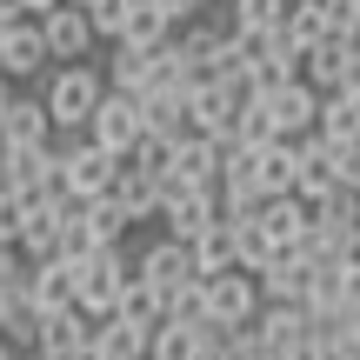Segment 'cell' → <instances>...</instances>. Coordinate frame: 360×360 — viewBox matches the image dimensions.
I'll return each instance as SVG.
<instances>
[{
	"instance_id": "44dd1931",
	"label": "cell",
	"mask_w": 360,
	"mask_h": 360,
	"mask_svg": "<svg viewBox=\"0 0 360 360\" xmlns=\"http://www.w3.org/2000/svg\"><path fill=\"white\" fill-rule=\"evenodd\" d=\"M120 200V214L127 220H154L160 214V180L147 174V167H134V160H120V174H114V187H107Z\"/></svg>"
},
{
	"instance_id": "c3c4849f",
	"label": "cell",
	"mask_w": 360,
	"mask_h": 360,
	"mask_svg": "<svg viewBox=\"0 0 360 360\" xmlns=\"http://www.w3.org/2000/svg\"><path fill=\"white\" fill-rule=\"evenodd\" d=\"M74 7H80V0H74Z\"/></svg>"
},
{
	"instance_id": "b9f144b4",
	"label": "cell",
	"mask_w": 360,
	"mask_h": 360,
	"mask_svg": "<svg viewBox=\"0 0 360 360\" xmlns=\"http://www.w3.org/2000/svg\"><path fill=\"white\" fill-rule=\"evenodd\" d=\"M13 20H27V0H0V27H13Z\"/></svg>"
},
{
	"instance_id": "d590c367",
	"label": "cell",
	"mask_w": 360,
	"mask_h": 360,
	"mask_svg": "<svg viewBox=\"0 0 360 360\" xmlns=\"http://www.w3.org/2000/svg\"><path fill=\"white\" fill-rule=\"evenodd\" d=\"M20 227H27V193L0 187V240H20Z\"/></svg>"
},
{
	"instance_id": "8992f818",
	"label": "cell",
	"mask_w": 360,
	"mask_h": 360,
	"mask_svg": "<svg viewBox=\"0 0 360 360\" xmlns=\"http://www.w3.org/2000/svg\"><path fill=\"white\" fill-rule=\"evenodd\" d=\"M34 20H40V40H47V60H87V47H94L87 7H74V0H53V7H40Z\"/></svg>"
},
{
	"instance_id": "ac0fdd59",
	"label": "cell",
	"mask_w": 360,
	"mask_h": 360,
	"mask_svg": "<svg viewBox=\"0 0 360 360\" xmlns=\"http://www.w3.org/2000/svg\"><path fill=\"white\" fill-rule=\"evenodd\" d=\"M87 327H94V314H80L74 300H67V307H40L34 347H47V354H80V347H87Z\"/></svg>"
},
{
	"instance_id": "4316f807",
	"label": "cell",
	"mask_w": 360,
	"mask_h": 360,
	"mask_svg": "<svg viewBox=\"0 0 360 360\" xmlns=\"http://www.w3.org/2000/svg\"><path fill=\"white\" fill-rule=\"evenodd\" d=\"M314 134H327V141H354V134H360V94L327 87L321 94V114H314Z\"/></svg>"
},
{
	"instance_id": "d6986e66",
	"label": "cell",
	"mask_w": 360,
	"mask_h": 360,
	"mask_svg": "<svg viewBox=\"0 0 360 360\" xmlns=\"http://www.w3.org/2000/svg\"><path fill=\"white\" fill-rule=\"evenodd\" d=\"M307 267H314V260H300L294 247H274V260L254 274L260 300H300V294H307Z\"/></svg>"
},
{
	"instance_id": "603a6c76",
	"label": "cell",
	"mask_w": 360,
	"mask_h": 360,
	"mask_svg": "<svg viewBox=\"0 0 360 360\" xmlns=\"http://www.w3.org/2000/svg\"><path fill=\"white\" fill-rule=\"evenodd\" d=\"M254 220L267 227V240H274V247H294V240H300V227H307V200H300V193H267V200L254 207Z\"/></svg>"
},
{
	"instance_id": "5b68a950",
	"label": "cell",
	"mask_w": 360,
	"mask_h": 360,
	"mask_svg": "<svg viewBox=\"0 0 360 360\" xmlns=\"http://www.w3.org/2000/svg\"><path fill=\"white\" fill-rule=\"evenodd\" d=\"M7 180L27 193V207L67 193V187H60V154H53V134H47V141H27V147H7Z\"/></svg>"
},
{
	"instance_id": "9a60e30c",
	"label": "cell",
	"mask_w": 360,
	"mask_h": 360,
	"mask_svg": "<svg viewBox=\"0 0 360 360\" xmlns=\"http://www.w3.org/2000/svg\"><path fill=\"white\" fill-rule=\"evenodd\" d=\"M254 327H260V340H267L274 354L307 347V307H300V300H260Z\"/></svg>"
},
{
	"instance_id": "2e32d148",
	"label": "cell",
	"mask_w": 360,
	"mask_h": 360,
	"mask_svg": "<svg viewBox=\"0 0 360 360\" xmlns=\"http://www.w3.org/2000/svg\"><path fill=\"white\" fill-rule=\"evenodd\" d=\"M53 114L40 94H7V114H0V147H27V141H47Z\"/></svg>"
},
{
	"instance_id": "cb8c5ba5",
	"label": "cell",
	"mask_w": 360,
	"mask_h": 360,
	"mask_svg": "<svg viewBox=\"0 0 360 360\" xmlns=\"http://www.w3.org/2000/svg\"><path fill=\"white\" fill-rule=\"evenodd\" d=\"M187 254H193V274H200V281H207V274H227V267H240V260H233V227H227V220L200 227V233L187 240Z\"/></svg>"
},
{
	"instance_id": "5bb4252c",
	"label": "cell",
	"mask_w": 360,
	"mask_h": 360,
	"mask_svg": "<svg viewBox=\"0 0 360 360\" xmlns=\"http://www.w3.org/2000/svg\"><path fill=\"white\" fill-rule=\"evenodd\" d=\"M160 180H187V187H214L220 180V141H207V134H180L174 141V160H167V174Z\"/></svg>"
},
{
	"instance_id": "7a4b0ae2",
	"label": "cell",
	"mask_w": 360,
	"mask_h": 360,
	"mask_svg": "<svg viewBox=\"0 0 360 360\" xmlns=\"http://www.w3.org/2000/svg\"><path fill=\"white\" fill-rule=\"evenodd\" d=\"M53 154H60V187L74 193V200L107 193L114 174H120V160H127V154H114V147H101V141H53Z\"/></svg>"
},
{
	"instance_id": "bcb514c9",
	"label": "cell",
	"mask_w": 360,
	"mask_h": 360,
	"mask_svg": "<svg viewBox=\"0 0 360 360\" xmlns=\"http://www.w3.org/2000/svg\"><path fill=\"white\" fill-rule=\"evenodd\" d=\"M334 7H354V0H334Z\"/></svg>"
},
{
	"instance_id": "f546056e",
	"label": "cell",
	"mask_w": 360,
	"mask_h": 360,
	"mask_svg": "<svg viewBox=\"0 0 360 360\" xmlns=\"http://www.w3.org/2000/svg\"><path fill=\"white\" fill-rule=\"evenodd\" d=\"M281 27L294 34V47H314V40L334 34V7H327V0H300V7L281 13Z\"/></svg>"
},
{
	"instance_id": "83f0119b",
	"label": "cell",
	"mask_w": 360,
	"mask_h": 360,
	"mask_svg": "<svg viewBox=\"0 0 360 360\" xmlns=\"http://www.w3.org/2000/svg\"><path fill=\"white\" fill-rule=\"evenodd\" d=\"M147 74H154V47H134V40H114V60H107V87L141 94Z\"/></svg>"
},
{
	"instance_id": "f6af8a7d",
	"label": "cell",
	"mask_w": 360,
	"mask_h": 360,
	"mask_svg": "<svg viewBox=\"0 0 360 360\" xmlns=\"http://www.w3.org/2000/svg\"><path fill=\"white\" fill-rule=\"evenodd\" d=\"M0 360H13V347H7V340H0Z\"/></svg>"
},
{
	"instance_id": "8d00e7d4",
	"label": "cell",
	"mask_w": 360,
	"mask_h": 360,
	"mask_svg": "<svg viewBox=\"0 0 360 360\" xmlns=\"http://www.w3.org/2000/svg\"><path fill=\"white\" fill-rule=\"evenodd\" d=\"M334 260H340V267H347L354 281H360V220H354L347 233H340V247H334Z\"/></svg>"
},
{
	"instance_id": "e575fe53",
	"label": "cell",
	"mask_w": 360,
	"mask_h": 360,
	"mask_svg": "<svg viewBox=\"0 0 360 360\" xmlns=\"http://www.w3.org/2000/svg\"><path fill=\"white\" fill-rule=\"evenodd\" d=\"M227 7H233L227 27H274L287 13V0H227Z\"/></svg>"
},
{
	"instance_id": "8fae6325",
	"label": "cell",
	"mask_w": 360,
	"mask_h": 360,
	"mask_svg": "<svg viewBox=\"0 0 360 360\" xmlns=\"http://www.w3.org/2000/svg\"><path fill=\"white\" fill-rule=\"evenodd\" d=\"M147 334L154 327H134V321H120V314H101V321L87 327V360H147Z\"/></svg>"
},
{
	"instance_id": "7402d4cb",
	"label": "cell",
	"mask_w": 360,
	"mask_h": 360,
	"mask_svg": "<svg viewBox=\"0 0 360 360\" xmlns=\"http://www.w3.org/2000/svg\"><path fill=\"white\" fill-rule=\"evenodd\" d=\"M20 260H47V254H60V193L53 200H34L27 207V227H20Z\"/></svg>"
},
{
	"instance_id": "f35d334b",
	"label": "cell",
	"mask_w": 360,
	"mask_h": 360,
	"mask_svg": "<svg viewBox=\"0 0 360 360\" xmlns=\"http://www.w3.org/2000/svg\"><path fill=\"white\" fill-rule=\"evenodd\" d=\"M340 327H347V340L360 347V281H354V294H347V307H340Z\"/></svg>"
},
{
	"instance_id": "ffe728a7",
	"label": "cell",
	"mask_w": 360,
	"mask_h": 360,
	"mask_svg": "<svg viewBox=\"0 0 360 360\" xmlns=\"http://www.w3.org/2000/svg\"><path fill=\"white\" fill-rule=\"evenodd\" d=\"M347 294H354V274L340 267V260H314L300 307H307V314H340V307H347Z\"/></svg>"
},
{
	"instance_id": "7dc6e473",
	"label": "cell",
	"mask_w": 360,
	"mask_h": 360,
	"mask_svg": "<svg viewBox=\"0 0 360 360\" xmlns=\"http://www.w3.org/2000/svg\"><path fill=\"white\" fill-rule=\"evenodd\" d=\"M354 154H360V134H354Z\"/></svg>"
},
{
	"instance_id": "3957f363",
	"label": "cell",
	"mask_w": 360,
	"mask_h": 360,
	"mask_svg": "<svg viewBox=\"0 0 360 360\" xmlns=\"http://www.w3.org/2000/svg\"><path fill=\"white\" fill-rule=\"evenodd\" d=\"M127 274H134V260L120 254V247H87L80 254V287H74V307L80 314H114V294L127 287Z\"/></svg>"
},
{
	"instance_id": "f1b7e54d",
	"label": "cell",
	"mask_w": 360,
	"mask_h": 360,
	"mask_svg": "<svg viewBox=\"0 0 360 360\" xmlns=\"http://www.w3.org/2000/svg\"><path fill=\"white\" fill-rule=\"evenodd\" d=\"M147 360H200V327L193 321H154Z\"/></svg>"
},
{
	"instance_id": "74e56055",
	"label": "cell",
	"mask_w": 360,
	"mask_h": 360,
	"mask_svg": "<svg viewBox=\"0 0 360 360\" xmlns=\"http://www.w3.org/2000/svg\"><path fill=\"white\" fill-rule=\"evenodd\" d=\"M20 274H27L20 247H13V240H0V287H13V281H20Z\"/></svg>"
},
{
	"instance_id": "60d3db41",
	"label": "cell",
	"mask_w": 360,
	"mask_h": 360,
	"mask_svg": "<svg viewBox=\"0 0 360 360\" xmlns=\"http://www.w3.org/2000/svg\"><path fill=\"white\" fill-rule=\"evenodd\" d=\"M27 294V274H20V281H13V287H0V327H7V307H13V300H20Z\"/></svg>"
},
{
	"instance_id": "d6a6232c",
	"label": "cell",
	"mask_w": 360,
	"mask_h": 360,
	"mask_svg": "<svg viewBox=\"0 0 360 360\" xmlns=\"http://www.w3.org/2000/svg\"><path fill=\"white\" fill-rule=\"evenodd\" d=\"M227 227H233V260H240L247 274H260V267H267V260H274V240H267V227H260L254 214L227 220Z\"/></svg>"
},
{
	"instance_id": "d4e9b609",
	"label": "cell",
	"mask_w": 360,
	"mask_h": 360,
	"mask_svg": "<svg viewBox=\"0 0 360 360\" xmlns=\"http://www.w3.org/2000/svg\"><path fill=\"white\" fill-rule=\"evenodd\" d=\"M340 67H347V47H340L334 34H327V40H314V47H300V80H307L314 94L340 87Z\"/></svg>"
},
{
	"instance_id": "e0dca14e",
	"label": "cell",
	"mask_w": 360,
	"mask_h": 360,
	"mask_svg": "<svg viewBox=\"0 0 360 360\" xmlns=\"http://www.w3.org/2000/svg\"><path fill=\"white\" fill-rule=\"evenodd\" d=\"M134 274H141L154 294H167V287H180L193 274V254H187V240H174V233H167V240H154L141 260H134Z\"/></svg>"
},
{
	"instance_id": "7c38bea8",
	"label": "cell",
	"mask_w": 360,
	"mask_h": 360,
	"mask_svg": "<svg viewBox=\"0 0 360 360\" xmlns=\"http://www.w3.org/2000/svg\"><path fill=\"white\" fill-rule=\"evenodd\" d=\"M40 67H47L40 20H13V27H0V74H7V80H34Z\"/></svg>"
},
{
	"instance_id": "9c48e42d",
	"label": "cell",
	"mask_w": 360,
	"mask_h": 360,
	"mask_svg": "<svg viewBox=\"0 0 360 360\" xmlns=\"http://www.w3.org/2000/svg\"><path fill=\"white\" fill-rule=\"evenodd\" d=\"M254 314H260V287H254V274H247V267L207 274V321L240 327V321H254Z\"/></svg>"
},
{
	"instance_id": "52a82bcc",
	"label": "cell",
	"mask_w": 360,
	"mask_h": 360,
	"mask_svg": "<svg viewBox=\"0 0 360 360\" xmlns=\"http://www.w3.org/2000/svg\"><path fill=\"white\" fill-rule=\"evenodd\" d=\"M87 141H101V147H114V154H127V147L141 141V94L107 87L101 107L87 114Z\"/></svg>"
},
{
	"instance_id": "6da1fadb",
	"label": "cell",
	"mask_w": 360,
	"mask_h": 360,
	"mask_svg": "<svg viewBox=\"0 0 360 360\" xmlns=\"http://www.w3.org/2000/svg\"><path fill=\"white\" fill-rule=\"evenodd\" d=\"M101 94H107V80L94 74L87 60H67L60 74L47 80V94H40L47 114H53V134H80V127H87V114L101 107Z\"/></svg>"
},
{
	"instance_id": "4dcf8cb0",
	"label": "cell",
	"mask_w": 360,
	"mask_h": 360,
	"mask_svg": "<svg viewBox=\"0 0 360 360\" xmlns=\"http://www.w3.org/2000/svg\"><path fill=\"white\" fill-rule=\"evenodd\" d=\"M80 214H87V233H94V247H120V233L134 227V220L120 214V200H114V193H94V200H80Z\"/></svg>"
},
{
	"instance_id": "484cf974",
	"label": "cell",
	"mask_w": 360,
	"mask_h": 360,
	"mask_svg": "<svg viewBox=\"0 0 360 360\" xmlns=\"http://www.w3.org/2000/svg\"><path fill=\"white\" fill-rule=\"evenodd\" d=\"M120 40H134V47H160V40H174V20H167V7H160V0H127Z\"/></svg>"
},
{
	"instance_id": "30bf717a",
	"label": "cell",
	"mask_w": 360,
	"mask_h": 360,
	"mask_svg": "<svg viewBox=\"0 0 360 360\" xmlns=\"http://www.w3.org/2000/svg\"><path fill=\"white\" fill-rule=\"evenodd\" d=\"M233 114H240V101H233L220 80L187 87V127L193 134H207V141H233Z\"/></svg>"
},
{
	"instance_id": "836d02e7",
	"label": "cell",
	"mask_w": 360,
	"mask_h": 360,
	"mask_svg": "<svg viewBox=\"0 0 360 360\" xmlns=\"http://www.w3.org/2000/svg\"><path fill=\"white\" fill-rule=\"evenodd\" d=\"M80 7H87V27H94V40H120L127 0H80Z\"/></svg>"
},
{
	"instance_id": "ee69618b",
	"label": "cell",
	"mask_w": 360,
	"mask_h": 360,
	"mask_svg": "<svg viewBox=\"0 0 360 360\" xmlns=\"http://www.w3.org/2000/svg\"><path fill=\"white\" fill-rule=\"evenodd\" d=\"M40 7H53V0H27V13H40Z\"/></svg>"
},
{
	"instance_id": "1f68e13d",
	"label": "cell",
	"mask_w": 360,
	"mask_h": 360,
	"mask_svg": "<svg viewBox=\"0 0 360 360\" xmlns=\"http://www.w3.org/2000/svg\"><path fill=\"white\" fill-rule=\"evenodd\" d=\"M114 314H120V321H134V327H154V321H167V314H160V294L141 281V274H127V287L114 294Z\"/></svg>"
},
{
	"instance_id": "277c9868",
	"label": "cell",
	"mask_w": 360,
	"mask_h": 360,
	"mask_svg": "<svg viewBox=\"0 0 360 360\" xmlns=\"http://www.w3.org/2000/svg\"><path fill=\"white\" fill-rule=\"evenodd\" d=\"M160 220L174 240H193L200 227L220 220V193L214 187H187V180H160Z\"/></svg>"
},
{
	"instance_id": "ba28073f",
	"label": "cell",
	"mask_w": 360,
	"mask_h": 360,
	"mask_svg": "<svg viewBox=\"0 0 360 360\" xmlns=\"http://www.w3.org/2000/svg\"><path fill=\"white\" fill-rule=\"evenodd\" d=\"M260 101H267V120H274V134H307L314 127V114H321V94L307 87L300 74H287V80H274V87H260Z\"/></svg>"
},
{
	"instance_id": "681fc988",
	"label": "cell",
	"mask_w": 360,
	"mask_h": 360,
	"mask_svg": "<svg viewBox=\"0 0 360 360\" xmlns=\"http://www.w3.org/2000/svg\"><path fill=\"white\" fill-rule=\"evenodd\" d=\"M354 193H360V187H354Z\"/></svg>"
},
{
	"instance_id": "4fadbf2b",
	"label": "cell",
	"mask_w": 360,
	"mask_h": 360,
	"mask_svg": "<svg viewBox=\"0 0 360 360\" xmlns=\"http://www.w3.org/2000/svg\"><path fill=\"white\" fill-rule=\"evenodd\" d=\"M74 287H80V260H67V254L27 260V300H34V307H67Z\"/></svg>"
},
{
	"instance_id": "ab89813d",
	"label": "cell",
	"mask_w": 360,
	"mask_h": 360,
	"mask_svg": "<svg viewBox=\"0 0 360 360\" xmlns=\"http://www.w3.org/2000/svg\"><path fill=\"white\" fill-rule=\"evenodd\" d=\"M160 7H167V20L180 27V20H193V13H200V7H207V0H160Z\"/></svg>"
},
{
	"instance_id": "7bdbcfd3",
	"label": "cell",
	"mask_w": 360,
	"mask_h": 360,
	"mask_svg": "<svg viewBox=\"0 0 360 360\" xmlns=\"http://www.w3.org/2000/svg\"><path fill=\"white\" fill-rule=\"evenodd\" d=\"M27 360H87V354H47V347H27Z\"/></svg>"
}]
</instances>
